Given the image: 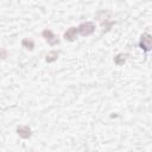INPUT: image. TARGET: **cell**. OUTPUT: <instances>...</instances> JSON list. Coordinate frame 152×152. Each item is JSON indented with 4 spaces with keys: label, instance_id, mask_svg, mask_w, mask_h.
I'll return each mask as SVG.
<instances>
[{
    "label": "cell",
    "instance_id": "3957f363",
    "mask_svg": "<svg viewBox=\"0 0 152 152\" xmlns=\"http://www.w3.org/2000/svg\"><path fill=\"white\" fill-rule=\"evenodd\" d=\"M140 48L145 51H150V49H151V36L148 33H145V34L141 36Z\"/></svg>",
    "mask_w": 152,
    "mask_h": 152
},
{
    "label": "cell",
    "instance_id": "6da1fadb",
    "mask_svg": "<svg viewBox=\"0 0 152 152\" xmlns=\"http://www.w3.org/2000/svg\"><path fill=\"white\" fill-rule=\"evenodd\" d=\"M94 28H95V25L93 23H84V24H82V25L78 26L77 31L82 36H88V34H90V33L94 32Z\"/></svg>",
    "mask_w": 152,
    "mask_h": 152
},
{
    "label": "cell",
    "instance_id": "52a82bcc",
    "mask_svg": "<svg viewBox=\"0 0 152 152\" xmlns=\"http://www.w3.org/2000/svg\"><path fill=\"white\" fill-rule=\"evenodd\" d=\"M58 57V51H51L46 55V62L51 63V62H55Z\"/></svg>",
    "mask_w": 152,
    "mask_h": 152
},
{
    "label": "cell",
    "instance_id": "7a4b0ae2",
    "mask_svg": "<svg viewBox=\"0 0 152 152\" xmlns=\"http://www.w3.org/2000/svg\"><path fill=\"white\" fill-rule=\"evenodd\" d=\"M43 37L46 39V42H48L50 45H55V44L58 43V38H57V37L52 33V31H50V30L43 31Z\"/></svg>",
    "mask_w": 152,
    "mask_h": 152
},
{
    "label": "cell",
    "instance_id": "9c48e42d",
    "mask_svg": "<svg viewBox=\"0 0 152 152\" xmlns=\"http://www.w3.org/2000/svg\"><path fill=\"white\" fill-rule=\"evenodd\" d=\"M6 55H7L6 50H4V49H0V57H1V58H5V57H6Z\"/></svg>",
    "mask_w": 152,
    "mask_h": 152
},
{
    "label": "cell",
    "instance_id": "277c9868",
    "mask_svg": "<svg viewBox=\"0 0 152 152\" xmlns=\"http://www.w3.org/2000/svg\"><path fill=\"white\" fill-rule=\"evenodd\" d=\"M17 132H18V134L21 137V138H28L30 135H31V129H30V127L28 126H19L18 127V129H17Z\"/></svg>",
    "mask_w": 152,
    "mask_h": 152
},
{
    "label": "cell",
    "instance_id": "ba28073f",
    "mask_svg": "<svg viewBox=\"0 0 152 152\" xmlns=\"http://www.w3.org/2000/svg\"><path fill=\"white\" fill-rule=\"evenodd\" d=\"M23 46L26 48V49H28V50H32L33 46H34V43L32 40H30V39H24L23 40Z\"/></svg>",
    "mask_w": 152,
    "mask_h": 152
},
{
    "label": "cell",
    "instance_id": "8992f818",
    "mask_svg": "<svg viewBox=\"0 0 152 152\" xmlns=\"http://www.w3.org/2000/svg\"><path fill=\"white\" fill-rule=\"evenodd\" d=\"M127 57H128V53H119L116 55V57H114V62L116 65H124Z\"/></svg>",
    "mask_w": 152,
    "mask_h": 152
},
{
    "label": "cell",
    "instance_id": "5b68a950",
    "mask_svg": "<svg viewBox=\"0 0 152 152\" xmlns=\"http://www.w3.org/2000/svg\"><path fill=\"white\" fill-rule=\"evenodd\" d=\"M76 33H77V28L76 27H70L65 33H64V37L65 39L68 40H74L76 38Z\"/></svg>",
    "mask_w": 152,
    "mask_h": 152
}]
</instances>
